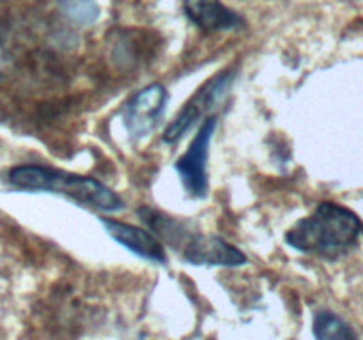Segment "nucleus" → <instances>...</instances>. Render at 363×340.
<instances>
[{"mask_svg":"<svg viewBox=\"0 0 363 340\" xmlns=\"http://www.w3.org/2000/svg\"><path fill=\"white\" fill-rule=\"evenodd\" d=\"M362 222L335 202H321L314 212L294 223L286 234L289 246L321 259H339L357 244Z\"/></svg>","mask_w":363,"mask_h":340,"instance_id":"nucleus-1","label":"nucleus"},{"mask_svg":"<svg viewBox=\"0 0 363 340\" xmlns=\"http://www.w3.org/2000/svg\"><path fill=\"white\" fill-rule=\"evenodd\" d=\"M138 218L169 246L177 250L181 257L197 266H227L236 268L247 262V255L213 234H204L186 222L165 215L152 208H138Z\"/></svg>","mask_w":363,"mask_h":340,"instance_id":"nucleus-2","label":"nucleus"},{"mask_svg":"<svg viewBox=\"0 0 363 340\" xmlns=\"http://www.w3.org/2000/svg\"><path fill=\"white\" fill-rule=\"evenodd\" d=\"M7 179L14 188L27 191H52L64 195L73 202L98 211H117L123 209V198L110 190L101 181L80 174L64 172L43 165H20L7 174Z\"/></svg>","mask_w":363,"mask_h":340,"instance_id":"nucleus-3","label":"nucleus"},{"mask_svg":"<svg viewBox=\"0 0 363 340\" xmlns=\"http://www.w3.org/2000/svg\"><path fill=\"white\" fill-rule=\"evenodd\" d=\"M234 76L236 73L230 69H223L220 73H216L215 76L209 78L197 92L190 98V101L181 108V112L177 113L176 119L169 124L165 131H163V142L165 144H176L179 142L202 117L208 112H211L216 105L220 103V99L227 94V91L233 85Z\"/></svg>","mask_w":363,"mask_h":340,"instance_id":"nucleus-4","label":"nucleus"},{"mask_svg":"<svg viewBox=\"0 0 363 340\" xmlns=\"http://www.w3.org/2000/svg\"><path fill=\"white\" fill-rule=\"evenodd\" d=\"M218 124V117L208 115L202 120L197 135L194 137L191 144L188 145L186 152L176 162L177 176L183 183L184 190L195 198H202L208 193V152L211 144L213 133Z\"/></svg>","mask_w":363,"mask_h":340,"instance_id":"nucleus-5","label":"nucleus"},{"mask_svg":"<svg viewBox=\"0 0 363 340\" xmlns=\"http://www.w3.org/2000/svg\"><path fill=\"white\" fill-rule=\"evenodd\" d=\"M167 89L151 84L130 98L124 108V126L133 140L144 138L158 126L167 105Z\"/></svg>","mask_w":363,"mask_h":340,"instance_id":"nucleus-6","label":"nucleus"},{"mask_svg":"<svg viewBox=\"0 0 363 340\" xmlns=\"http://www.w3.org/2000/svg\"><path fill=\"white\" fill-rule=\"evenodd\" d=\"M99 222L103 223L106 232L112 236V239H116L117 243L126 246L133 254L152 262L167 261L165 248L160 243V237L156 234H151L149 230L142 229V227L130 225V223L119 222V220L113 218H105V216H101Z\"/></svg>","mask_w":363,"mask_h":340,"instance_id":"nucleus-7","label":"nucleus"},{"mask_svg":"<svg viewBox=\"0 0 363 340\" xmlns=\"http://www.w3.org/2000/svg\"><path fill=\"white\" fill-rule=\"evenodd\" d=\"M183 9L188 20L202 30H230L243 25V18L220 0H183Z\"/></svg>","mask_w":363,"mask_h":340,"instance_id":"nucleus-8","label":"nucleus"},{"mask_svg":"<svg viewBox=\"0 0 363 340\" xmlns=\"http://www.w3.org/2000/svg\"><path fill=\"white\" fill-rule=\"evenodd\" d=\"M314 336L319 340L354 339L357 333L344 319L330 310H321L314 315Z\"/></svg>","mask_w":363,"mask_h":340,"instance_id":"nucleus-9","label":"nucleus"},{"mask_svg":"<svg viewBox=\"0 0 363 340\" xmlns=\"http://www.w3.org/2000/svg\"><path fill=\"white\" fill-rule=\"evenodd\" d=\"M60 9L80 25H91L99 18V7L94 0H60Z\"/></svg>","mask_w":363,"mask_h":340,"instance_id":"nucleus-10","label":"nucleus"}]
</instances>
